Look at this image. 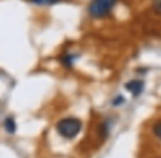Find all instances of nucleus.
Instances as JSON below:
<instances>
[{
	"label": "nucleus",
	"mask_w": 161,
	"mask_h": 158,
	"mask_svg": "<svg viewBox=\"0 0 161 158\" xmlns=\"http://www.w3.org/2000/svg\"><path fill=\"white\" fill-rule=\"evenodd\" d=\"M109 131H110V123L107 122V121L102 123L101 126H99V134H101L102 137H104V138L108 137Z\"/></svg>",
	"instance_id": "7"
},
{
	"label": "nucleus",
	"mask_w": 161,
	"mask_h": 158,
	"mask_svg": "<svg viewBox=\"0 0 161 158\" xmlns=\"http://www.w3.org/2000/svg\"><path fill=\"white\" fill-rule=\"evenodd\" d=\"M125 88L132 97H139L145 90V81L140 79H132L126 84Z\"/></svg>",
	"instance_id": "3"
},
{
	"label": "nucleus",
	"mask_w": 161,
	"mask_h": 158,
	"mask_svg": "<svg viewBox=\"0 0 161 158\" xmlns=\"http://www.w3.org/2000/svg\"><path fill=\"white\" fill-rule=\"evenodd\" d=\"M78 55H75L73 53H66L63 54L60 57V63L65 67V68H72L74 66V63L77 59Z\"/></svg>",
	"instance_id": "4"
},
{
	"label": "nucleus",
	"mask_w": 161,
	"mask_h": 158,
	"mask_svg": "<svg viewBox=\"0 0 161 158\" xmlns=\"http://www.w3.org/2000/svg\"><path fill=\"white\" fill-rule=\"evenodd\" d=\"M126 101V99L124 98L121 94H119V96L115 97L114 99H113V105H115V107H119V105L124 104Z\"/></svg>",
	"instance_id": "9"
},
{
	"label": "nucleus",
	"mask_w": 161,
	"mask_h": 158,
	"mask_svg": "<svg viewBox=\"0 0 161 158\" xmlns=\"http://www.w3.org/2000/svg\"><path fill=\"white\" fill-rule=\"evenodd\" d=\"M28 1L38 6H53L61 3L62 0H28Z\"/></svg>",
	"instance_id": "6"
},
{
	"label": "nucleus",
	"mask_w": 161,
	"mask_h": 158,
	"mask_svg": "<svg viewBox=\"0 0 161 158\" xmlns=\"http://www.w3.org/2000/svg\"><path fill=\"white\" fill-rule=\"evenodd\" d=\"M152 132H153L156 137H158L159 140H161V120L158 121L157 123H154L153 127H152Z\"/></svg>",
	"instance_id": "8"
},
{
	"label": "nucleus",
	"mask_w": 161,
	"mask_h": 158,
	"mask_svg": "<svg viewBox=\"0 0 161 158\" xmlns=\"http://www.w3.org/2000/svg\"><path fill=\"white\" fill-rule=\"evenodd\" d=\"M153 9L159 16H161V0H154L153 1Z\"/></svg>",
	"instance_id": "10"
},
{
	"label": "nucleus",
	"mask_w": 161,
	"mask_h": 158,
	"mask_svg": "<svg viewBox=\"0 0 161 158\" xmlns=\"http://www.w3.org/2000/svg\"><path fill=\"white\" fill-rule=\"evenodd\" d=\"M56 131L63 138L73 140L82 131V122L77 118H64L58 122Z\"/></svg>",
	"instance_id": "1"
},
{
	"label": "nucleus",
	"mask_w": 161,
	"mask_h": 158,
	"mask_svg": "<svg viewBox=\"0 0 161 158\" xmlns=\"http://www.w3.org/2000/svg\"><path fill=\"white\" fill-rule=\"evenodd\" d=\"M118 0H92L88 5V13L94 19H103L112 12Z\"/></svg>",
	"instance_id": "2"
},
{
	"label": "nucleus",
	"mask_w": 161,
	"mask_h": 158,
	"mask_svg": "<svg viewBox=\"0 0 161 158\" xmlns=\"http://www.w3.org/2000/svg\"><path fill=\"white\" fill-rule=\"evenodd\" d=\"M3 127H5L6 132H7L8 134L16 133L17 123H16V121H14V119L11 118V116H8V118H6L5 122H3Z\"/></svg>",
	"instance_id": "5"
}]
</instances>
